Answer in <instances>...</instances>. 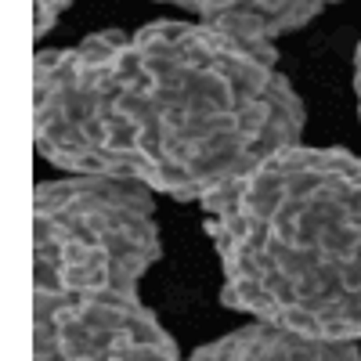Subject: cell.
<instances>
[{"mask_svg":"<svg viewBox=\"0 0 361 361\" xmlns=\"http://www.w3.org/2000/svg\"><path fill=\"white\" fill-rule=\"evenodd\" d=\"M271 44L206 22H148L33 58L37 152L73 173L209 202L304 137Z\"/></svg>","mask_w":361,"mask_h":361,"instance_id":"6da1fadb","label":"cell"},{"mask_svg":"<svg viewBox=\"0 0 361 361\" xmlns=\"http://www.w3.org/2000/svg\"><path fill=\"white\" fill-rule=\"evenodd\" d=\"M159 4L185 8L199 15L206 25L224 29V33L257 44H275L293 29H304L336 0H159Z\"/></svg>","mask_w":361,"mask_h":361,"instance_id":"5b68a950","label":"cell"},{"mask_svg":"<svg viewBox=\"0 0 361 361\" xmlns=\"http://www.w3.org/2000/svg\"><path fill=\"white\" fill-rule=\"evenodd\" d=\"M354 94H357V116H361V40L354 51Z\"/></svg>","mask_w":361,"mask_h":361,"instance_id":"52a82bcc","label":"cell"},{"mask_svg":"<svg viewBox=\"0 0 361 361\" xmlns=\"http://www.w3.org/2000/svg\"><path fill=\"white\" fill-rule=\"evenodd\" d=\"M224 307L361 340V156L289 145L202 202Z\"/></svg>","mask_w":361,"mask_h":361,"instance_id":"7a4b0ae2","label":"cell"},{"mask_svg":"<svg viewBox=\"0 0 361 361\" xmlns=\"http://www.w3.org/2000/svg\"><path fill=\"white\" fill-rule=\"evenodd\" d=\"M188 361H361V350L354 340H322L257 322L199 347Z\"/></svg>","mask_w":361,"mask_h":361,"instance_id":"277c9868","label":"cell"},{"mask_svg":"<svg viewBox=\"0 0 361 361\" xmlns=\"http://www.w3.org/2000/svg\"><path fill=\"white\" fill-rule=\"evenodd\" d=\"M66 8H69V0H33V40H44L58 25Z\"/></svg>","mask_w":361,"mask_h":361,"instance_id":"8992f818","label":"cell"},{"mask_svg":"<svg viewBox=\"0 0 361 361\" xmlns=\"http://www.w3.org/2000/svg\"><path fill=\"white\" fill-rule=\"evenodd\" d=\"M148 188L112 177L40 180L33 192V361H180L137 296L159 260Z\"/></svg>","mask_w":361,"mask_h":361,"instance_id":"3957f363","label":"cell"}]
</instances>
